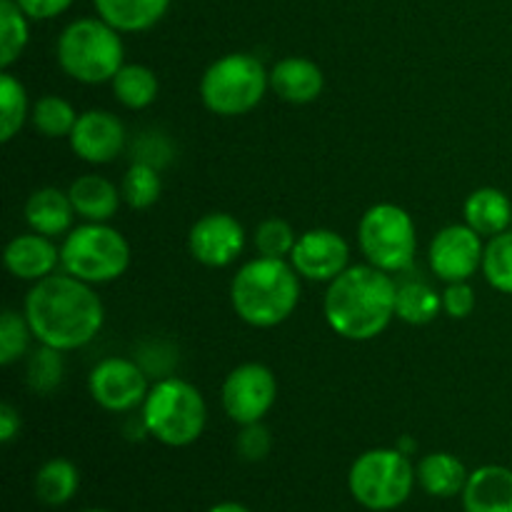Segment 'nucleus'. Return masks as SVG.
<instances>
[{
    "mask_svg": "<svg viewBox=\"0 0 512 512\" xmlns=\"http://www.w3.org/2000/svg\"><path fill=\"white\" fill-rule=\"evenodd\" d=\"M478 298H475L473 285L465 283H445L443 290V313L453 320H463L473 315Z\"/></svg>",
    "mask_w": 512,
    "mask_h": 512,
    "instance_id": "nucleus-36",
    "label": "nucleus"
},
{
    "mask_svg": "<svg viewBox=\"0 0 512 512\" xmlns=\"http://www.w3.org/2000/svg\"><path fill=\"white\" fill-rule=\"evenodd\" d=\"M30 338H33V330H30L25 313H18L13 308L3 310L0 315V365L10 368L18 363L28 353Z\"/></svg>",
    "mask_w": 512,
    "mask_h": 512,
    "instance_id": "nucleus-33",
    "label": "nucleus"
},
{
    "mask_svg": "<svg viewBox=\"0 0 512 512\" xmlns=\"http://www.w3.org/2000/svg\"><path fill=\"white\" fill-rule=\"evenodd\" d=\"M55 55L60 70L83 85L110 83L125 65L120 30L103 18H80L65 25L55 45Z\"/></svg>",
    "mask_w": 512,
    "mask_h": 512,
    "instance_id": "nucleus-5",
    "label": "nucleus"
},
{
    "mask_svg": "<svg viewBox=\"0 0 512 512\" xmlns=\"http://www.w3.org/2000/svg\"><path fill=\"white\" fill-rule=\"evenodd\" d=\"M420 488L433 498H455L468 485V468L453 453H428L415 465Z\"/></svg>",
    "mask_w": 512,
    "mask_h": 512,
    "instance_id": "nucleus-23",
    "label": "nucleus"
},
{
    "mask_svg": "<svg viewBox=\"0 0 512 512\" xmlns=\"http://www.w3.org/2000/svg\"><path fill=\"white\" fill-rule=\"evenodd\" d=\"M465 512H512V470L483 465L473 470L463 490Z\"/></svg>",
    "mask_w": 512,
    "mask_h": 512,
    "instance_id": "nucleus-20",
    "label": "nucleus"
},
{
    "mask_svg": "<svg viewBox=\"0 0 512 512\" xmlns=\"http://www.w3.org/2000/svg\"><path fill=\"white\" fill-rule=\"evenodd\" d=\"M483 275L490 288L512 295V230H505L485 243Z\"/></svg>",
    "mask_w": 512,
    "mask_h": 512,
    "instance_id": "nucleus-32",
    "label": "nucleus"
},
{
    "mask_svg": "<svg viewBox=\"0 0 512 512\" xmlns=\"http://www.w3.org/2000/svg\"><path fill=\"white\" fill-rule=\"evenodd\" d=\"M220 400L235 425L263 423L278 400V380L268 365L243 363L225 375Z\"/></svg>",
    "mask_w": 512,
    "mask_h": 512,
    "instance_id": "nucleus-10",
    "label": "nucleus"
},
{
    "mask_svg": "<svg viewBox=\"0 0 512 512\" xmlns=\"http://www.w3.org/2000/svg\"><path fill=\"white\" fill-rule=\"evenodd\" d=\"M28 15L15 0H0V68L10 70L25 53L30 40Z\"/></svg>",
    "mask_w": 512,
    "mask_h": 512,
    "instance_id": "nucleus-28",
    "label": "nucleus"
},
{
    "mask_svg": "<svg viewBox=\"0 0 512 512\" xmlns=\"http://www.w3.org/2000/svg\"><path fill=\"white\" fill-rule=\"evenodd\" d=\"M120 193H123V203L133 210H148L163 195V178L160 170L148 163H133L123 175L120 183Z\"/></svg>",
    "mask_w": 512,
    "mask_h": 512,
    "instance_id": "nucleus-30",
    "label": "nucleus"
},
{
    "mask_svg": "<svg viewBox=\"0 0 512 512\" xmlns=\"http://www.w3.org/2000/svg\"><path fill=\"white\" fill-rule=\"evenodd\" d=\"M245 248V228L230 213H208L195 220L188 233V250L205 268H228Z\"/></svg>",
    "mask_w": 512,
    "mask_h": 512,
    "instance_id": "nucleus-14",
    "label": "nucleus"
},
{
    "mask_svg": "<svg viewBox=\"0 0 512 512\" xmlns=\"http://www.w3.org/2000/svg\"><path fill=\"white\" fill-rule=\"evenodd\" d=\"M295 243H298V235H295L293 225L283 218L263 220L253 233V245L263 258L288 260Z\"/></svg>",
    "mask_w": 512,
    "mask_h": 512,
    "instance_id": "nucleus-34",
    "label": "nucleus"
},
{
    "mask_svg": "<svg viewBox=\"0 0 512 512\" xmlns=\"http://www.w3.org/2000/svg\"><path fill=\"white\" fill-rule=\"evenodd\" d=\"M418 473L398 448H375L355 458L348 473L350 495L370 512H390L408 503Z\"/></svg>",
    "mask_w": 512,
    "mask_h": 512,
    "instance_id": "nucleus-8",
    "label": "nucleus"
},
{
    "mask_svg": "<svg viewBox=\"0 0 512 512\" xmlns=\"http://www.w3.org/2000/svg\"><path fill=\"white\" fill-rule=\"evenodd\" d=\"M143 430L168 448H188L208 425V403L193 383L183 378H160L140 405Z\"/></svg>",
    "mask_w": 512,
    "mask_h": 512,
    "instance_id": "nucleus-4",
    "label": "nucleus"
},
{
    "mask_svg": "<svg viewBox=\"0 0 512 512\" xmlns=\"http://www.w3.org/2000/svg\"><path fill=\"white\" fill-rule=\"evenodd\" d=\"M398 450H400V453L410 455V453H413V450H415V443H413V440H410V438H403V440H400V443H398Z\"/></svg>",
    "mask_w": 512,
    "mask_h": 512,
    "instance_id": "nucleus-41",
    "label": "nucleus"
},
{
    "mask_svg": "<svg viewBox=\"0 0 512 512\" xmlns=\"http://www.w3.org/2000/svg\"><path fill=\"white\" fill-rule=\"evenodd\" d=\"M300 275L290 260L258 258L240 265L230 283L235 315L250 328H275L295 313L300 303Z\"/></svg>",
    "mask_w": 512,
    "mask_h": 512,
    "instance_id": "nucleus-3",
    "label": "nucleus"
},
{
    "mask_svg": "<svg viewBox=\"0 0 512 512\" xmlns=\"http://www.w3.org/2000/svg\"><path fill=\"white\" fill-rule=\"evenodd\" d=\"M65 363L63 353L48 345H40L38 350H33L25 365V380H28V388L38 395H50L58 390V385L63 383Z\"/></svg>",
    "mask_w": 512,
    "mask_h": 512,
    "instance_id": "nucleus-31",
    "label": "nucleus"
},
{
    "mask_svg": "<svg viewBox=\"0 0 512 512\" xmlns=\"http://www.w3.org/2000/svg\"><path fill=\"white\" fill-rule=\"evenodd\" d=\"M465 223L480 233L483 238H495V235L505 233L512 225V200L500 188H485L473 190L465 198L463 205Z\"/></svg>",
    "mask_w": 512,
    "mask_h": 512,
    "instance_id": "nucleus-21",
    "label": "nucleus"
},
{
    "mask_svg": "<svg viewBox=\"0 0 512 512\" xmlns=\"http://www.w3.org/2000/svg\"><path fill=\"white\" fill-rule=\"evenodd\" d=\"M288 260L303 280L330 285L350 268V245L335 230L313 228L298 235Z\"/></svg>",
    "mask_w": 512,
    "mask_h": 512,
    "instance_id": "nucleus-13",
    "label": "nucleus"
},
{
    "mask_svg": "<svg viewBox=\"0 0 512 512\" xmlns=\"http://www.w3.org/2000/svg\"><path fill=\"white\" fill-rule=\"evenodd\" d=\"M78 488L80 473L73 460L68 458H50L35 473V495L48 508H60V505L70 503Z\"/></svg>",
    "mask_w": 512,
    "mask_h": 512,
    "instance_id": "nucleus-25",
    "label": "nucleus"
},
{
    "mask_svg": "<svg viewBox=\"0 0 512 512\" xmlns=\"http://www.w3.org/2000/svg\"><path fill=\"white\" fill-rule=\"evenodd\" d=\"M85 512H108V510H98V508H95V510H85Z\"/></svg>",
    "mask_w": 512,
    "mask_h": 512,
    "instance_id": "nucleus-42",
    "label": "nucleus"
},
{
    "mask_svg": "<svg viewBox=\"0 0 512 512\" xmlns=\"http://www.w3.org/2000/svg\"><path fill=\"white\" fill-rule=\"evenodd\" d=\"M443 310V293L430 288L423 280H403L398 283L395 298V318L408 325H428Z\"/></svg>",
    "mask_w": 512,
    "mask_h": 512,
    "instance_id": "nucleus-26",
    "label": "nucleus"
},
{
    "mask_svg": "<svg viewBox=\"0 0 512 512\" xmlns=\"http://www.w3.org/2000/svg\"><path fill=\"white\" fill-rule=\"evenodd\" d=\"M95 13L120 33H143L165 18L170 0H93Z\"/></svg>",
    "mask_w": 512,
    "mask_h": 512,
    "instance_id": "nucleus-22",
    "label": "nucleus"
},
{
    "mask_svg": "<svg viewBox=\"0 0 512 512\" xmlns=\"http://www.w3.org/2000/svg\"><path fill=\"white\" fill-rule=\"evenodd\" d=\"M23 313L33 338L60 353L88 345L105 323L103 300L93 285L73 278L65 270L33 283L25 295Z\"/></svg>",
    "mask_w": 512,
    "mask_h": 512,
    "instance_id": "nucleus-1",
    "label": "nucleus"
},
{
    "mask_svg": "<svg viewBox=\"0 0 512 512\" xmlns=\"http://www.w3.org/2000/svg\"><path fill=\"white\" fill-rule=\"evenodd\" d=\"M28 90L10 70L0 73V140L10 143L30 120Z\"/></svg>",
    "mask_w": 512,
    "mask_h": 512,
    "instance_id": "nucleus-27",
    "label": "nucleus"
},
{
    "mask_svg": "<svg viewBox=\"0 0 512 512\" xmlns=\"http://www.w3.org/2000/svg\"><path fill=\"white\" fill-rule=\"evenodd\" d=\"M20 428H23V420H20V413L10 403L0 405V443L10 445L20 435Z\"/></svg>",
    "mask_w": 512,
    "mask_h": 512,
    "instance_id": "nucleus-39",
    "label": "nucleus"
},
{
    "mask_svg": "<svg viewBox=\"0 0 512 512\" xmlns=\"http://www.w3.org/2000/svg\"><path fill=\"white\" fill-rule=\"evenodd\" d=\"M270 90L285 103H315L325 90L323 68L303 55H288L270 68Z\"/></svg>",
    "mask_w": 512,
    "mask_h": 512,
    "instance_id": "nucleus-17",
    "label": "nucleus"
},
{
    "mask_svg": "<svg viewBox=\"0 0 512 512\" xmlns=\"http://www.w3.org/2000/svg\"><path fill=\"white\" fill-rule=\"evenodd\" d=\"M30 20H53L63 15L75 0H15Z\"/></svg>",
    "mask_w": 512,
    "mask_h": 512,
    "instance_id": "nucleus-38",
    "label": "nucleus"
},
{
    "mask_svg": "<svg viewBox=\"0 0 512 512\" xmlns=\"http://www.w3.org/2000/svg\"><path fill=\"white\" fill-rule=\"evenodd\" d=\"M208 512H250V510L245 508V505L233 503V500H228V503H218V505H213V508H210Z\"/></svg>",
    "mask_w": 512,
    "mask_h": 512,
    "instance_id": "nucleus-40",
    "label": "nucleus"
},
{
    "mask_svg": "<svg viewBox=\"0 0 512 512\" xmlns=\"http://www.w3.org/2000/svg\"><path fill=\"white\" fill-rule=\"evenodd\" d=\"M235 448L238 455L248 463H260L270 455L273 450V438H270V430L263 423H250L240 425L238 440H235Z\"/></svg>",
    "mask_w": 512,
    "mask_h": 512,
    "instance_id": "nucleus-35",
    "label": "nucleus"
},
{
    "mask_svg": "<svg viewBox=\"0 0 512 512\" xmlns=\"http://www.w3.org/2000/svg\"><path fill=\"white\" fill-rule=\"evenodd\" d=\"M148 378L135 360L105 358L90 370L88 393L108 413H133L148 398Z\"/></svg>",
    "mask_w": 512,
    "mask_h": 512,
    "instance_id": "nucleus-11",
    "label": "nucleus"
},
{
    "mask_svg": "<svg viewBox=\"0 0 512 512\" xmlns=\"http://www.w3.org/2000/svg\"><path fill=\"white\" fill-rule=\"evenodd\" d=\"M398 280L375 265H350L325 290L323 315L335 335L368 343L383 335L395 318Z\"/></svg>",
    "mask_w": 512,
    "mask_h": 512,
    "instance_id": "nucleus-2",
    "label": "nucleus"
},
{
    "mask_svg": "<svg viewBox=\"0 0 512 512\" xmlns=\"http://www.w3.org/2000/svg\"><path fill=\"white\" fill-rule=\"evenodd\" d=\"M25 223L33 233L45 235V238H60L73 230L75 208L70 203L68 190H60L48 185L30 193L25 200Z\"/></svg>",
    "mask_w": 512,
    "mask_h": 512,
    "instance_id": "nucleus-18",
    "label": "nucleus"
},
{
    "mask_svg": "<svg viewBox=\"0 0 512 512\" xmlns=\"http://www.w3.org/2000/svg\"><path fill=\"white\" fill-rule=\"evenodd\" d=\"M173 158V145L163 135H143L133 145V163H148L153 168L163 170Z\"/></svg>",
    "mask_w": 512,
    "mask_h": 512,
    "instance_id": "nucleus-37",
    "label": "nucleus"
},
{
    "mask_svg": "<svg viewBox=\"0 0 512 512\" xmlns=\"http://www.w3.org/2000/svg\"><path fill=\"white\" fill-rule=\"evenodd\" d=\"M358 245L365 263L385 273H405L418 253V230L413 215L395 203H378L358 223Z\"/></svg>",
    "mask_w": 512,
    "mask_h": 512,
    "instance_id": "nucleus-9",
    "label": "nucleus"
},
{
    "mask_svg": "<svg viewBox=\"0 0 512 512\" xmlns=\"http://www.w3.org/2000/svg\"><path fill=\"white\" fill-rule=\"evenodd\" d=\"M270 88V70L250 53H228L200 78V100L220 118H238L260 105Z\"/></svg>",
    "mask_w": 512,
    "mask_h": 512,
    "instance_id": "nucleus-6",
    "label": "nucleus"
},
{
    "mask_svg": "<svg viewBox=\"0 0 512 512\" xmlns=\"http://www.w3.org/2000/svg\"><path fill=\"white\" fill-rule=\"evenodd\" d=\"M113 95L123 108L128 110H145L158 100L160 80L153 68L140 63H125L110 80Z\"/></svg>",
    "mask_w": 512,
    "mask_h": 512,
    "instance_id": "nucleus-24",
    "label": "nucleus"
},
{
    "mask_svg": "<svg viewBox=\"0 0 512 512\" xmlns=\"http://www.w3.org/2000/svg\"><path fill=\"white\" fill-rule=\"evenodd\" d=\"M485 243L468 223L445 225L435 233L428 248L430 270L443 283H465L483 270Z\"/></svg>",
    "mask_w": 512,
    "mask_h": 512,
    "instance_id": "nucleus-12",
    "label": "nucleus"
},
{
    "mask_svg": "<svg viewBox=\"0 0 512 512\" xmlns=\"http://www.w3.org/2000/svg\"><path fill=\"white\" fill-rule=\"evenodd\" d=\"M130 265V245L108 223H83L63 235L60 268L88 285H108L123 278Z\"/></svg>",
    "mask_w": 512,
    "mask_h": 512,
    "instance_id": "nucleus-7",
    "label": "nucleus"
},
{
    "mask_svg": "<svg viewBox=\"0 0 512 512\" xmlns=\"http://www.w3.org/2000/svg\"><path fill=\"white\" fill-rule=\"evenodd\" d=\"M78 115L80 113H75L73 105L60 95H43L33 103L30 123L43 138H70L75 123H78Z\"/></svg>",
    "mask_w": 512,
    "mask_h": 512,
    "instance_id": "nucleus-29",
    "label": "nucleus"
},
{
    "mask_svg": "<svg viewBox=\"0 0 512 512\" xmlns=\"http://www.w3.org/2000/svg\"><path fill=\"white\" fill-rule=\"evenodd\" d=\"M125 125L110 110H85L78 115L73 133H70L68 143L70 150L78 155L83 163L90 165H108L120 158L125 150Z\"/></svg>",
    "mask_w": 512,
    "mask_h": 512,
    "instance_id": "nucleus-15",
    "label": "nucleus"
},
{
    "mask_svg": "<svg viewBox=\"0 0 512 512\" xmlns=\"http://www.w3.org/2000/svg\"><path fill=\"white\" fill-rule=\"evenodd\" d=\"M5 270L13 278L25 280V283H38L58 270L60 265V248L53 243V238H45L40 233L15 235L3 253Z\"/></svg>",
    "mask_w": 512,
    "mask_h": 512,
    "instance_id": "nucleus-16",
    "label": "nucleus"
},
{
    "mask_svg": "<svg viewBox=\"0 0 512 512\" xmlns=\"http://www.w3.org/2000/svg\"><path fill=\"white\" fill-rule=\"evenodd\" d=\"M70 203H73L75 215L83 218L85 223H110L118 215L123 193L113 180L103 175H80L70 183L68 188Z\"/></svg>",
    "mask_w": 512,
    "mask_h": 512,
    "instance_id": "nucleus-19",
    "label": "nucleus"
}]
</instances>
